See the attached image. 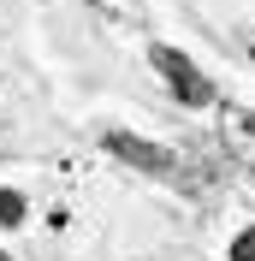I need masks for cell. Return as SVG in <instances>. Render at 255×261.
Segmentation results:
<instances>
[{
  "label": "cell",
  "instance_id": "obj_1",
  "mask_svg": "<svg viewBox=\"0 0 255 261\" xmlns=\"http://www.w3.org/2000/svg\"><path fill=\"white\" fill-rule=\"evenodd\" d=\"M148 60H155V71L166 77V89H172L184 107H208V101H214V77H208V71H202V65H196L184 48L155 42V48H148Z\"/></svg>",
  "mask_w": 255,
  "mask_h": 261
},
{
  "label": "cell",
  "instance_id": "obj_2",
  "mask_svg": "<svg viewBox=\"0 0 255 261\" xmlns=\"http://www.w3.org/2000/svg\"><path fill=\"white\" fill-rule=\"evenodd\" d=\"M101 143H107L113 161L137 166V172H148V178H178V172H184V161H178L172 148L148 143V137H137V130H101Z\"/></svg>",
  "mask_w": 255,
  "mask_h": 261
},
{
  "label": "cell",
  "instance_id": "obj_3",
  "mask_svg": "<svg viewBox=\"0 0 255 261\" xmlns=\"http://www.w3.org/2000/svg\"><path fill=\"white\" fill-rule=\"evenodd\" d=\"M24 214H30V202H24L18 190L0 184V226H24Z\"/></svg>",
  "mask_w": 255,
  "mask_h": 261
},
{
  "label": "cell",
  "instance_id": "obj_4",
  "mask_svg": "<svg viewBox=\"0 0 255 261\" xmlns=\"http://www.w3.org/2000/svg\"><path fill=\"white\" fill-rule=\"evenodd\" d=\"M232 261H255V226L238 231V244H232Z\"/></svg>",
  "mask_w": 255,
  "mask_h": 261
},
{
  "label": "cell",
  "instance_id": "obj_5",
  "mask_svg": "<svg viewBox=\"0 0 255 261\" xmlns=\"http://www.w3.org/2000/svg\"><path fill=\"white\" fill-rule=\"evenodd\" d=\"M0 261H12V255H6V249H0Z\"/></svg>",
  "mask_w": 255,
  "mask_h": 261
},
{
  "label": "cell",
  "instance_id": "obj_6",
  "mask_svg": "<svg viewBox=\"0 0 255 261\" xmlns=\"http://www.w3.org/2000/svg\"><path fill=\"white\" fill-rule=\"evenodd\" d=\"M249 60H255V48H249Z\"/></svg>",
  "mask_w": 255,
  "mask_h": 261
}]
</instances>
